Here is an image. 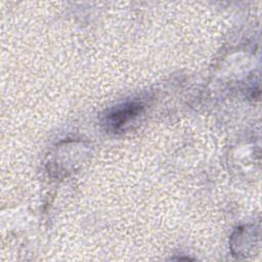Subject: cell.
<instances>
[{"mask_svg": "<svg viewBox=\"0 0 262 262\" xmlns=\"http://www.w3.org/2000/svg\"><path fill=\"white\" fill-rule=\"evenodd\" d=\"M143 107V103L137 100L128 101L121 105L115 106L105 117L107 128L113 131L120 130L122 127L136 118L142 112Z\"/></svg>", "mask_w": 262, "mask_h": 262, "instance_id": "obj_1", "label": "cell"}]
</instances>
